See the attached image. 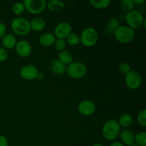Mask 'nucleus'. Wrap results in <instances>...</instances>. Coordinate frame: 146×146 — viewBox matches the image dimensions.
I'll return each instance as SVG.
<instances>
[{
	"label": "nucleus",
	"instance_id": "b1692460",
	"mask_svg": "<svg viewBox=\"0 0 146 146\" xmlns=\"http://www.w3.org/2000/svg\"><path fill=\"white\" fill-rule=\"evenodd\" d=\"M120 6L123 11L128 13L133 10L134 7V3L133 0H122L120 3Z\"/></svg>",
	"mask_w": 146,
	"mask_h": 146
},
{
	"label": "nucleus",
	"instance_id": "f704fd0d",
	"mask_svg": "<svg viewBox=\"0 0 146 146\" xmlns=\"http://www.w3.org/2000/svg\"><path fill=\"white\" fill-rule=\"evenodd\" d=\"M93 146H104V145H103V144H101V143H97L94 144V145H93Z\"/></svg>",
	"mask_w": 146,
	"mask_h": 146
},
{
	"label": "nucleus",
	"instance_id": "0eeeda50",
	"mask_svg": "<svg viewBox=\"0 0 146 146\" xmlns=\"http://www.w3.org/2000/svg\"><path fill=\"white\" fill-rule=\"evenodd\" d=\"M23 4L26 11L32 14H41L46 7L45 0H24Z\"/></svg>",
	"mask_w": 146,
	"mask_h": 146
},
{
	"label": "nucleus",
	"instance_id": "bb28decb",
	"mask_svg": "<svg viewBox=\"0 0 146 146\" xmlns=\"http://www.w3.org/2000/svg\"><path fill=\"white\" fill-rule=\"evenodd\" d=\"M137 121L138 124L141 126H145L146 125V110L144 108L142 111L139 112L137 116Z\"/></svg>",
	"mask_w": 146,
	"mask_h": 146
},
{
	"label": "nucleus",
	"instance_id": "7ed1b4c3",
	"mask_svg": "<svg viewBox=\"0 0 146 146\" xmlns=\"http://www.w3.org/2000/svg\"><path fill=\"white\" fill-rule=\"evenodd\" d=\"M11 27L15 34L21 36H27L31 31L30 22L25 18L17 17L12 20Z\"/></svg>",
	"mask_w": 146,
	"mask_h": 146
},
{
	"label": "nucleus",
	"instance_id": "f257e3e1",
	"mask_svg": "<svg viewBox=\"0 0 146 146\" xmlns=\"http://www.w3.org/2000/svg\"><path fill=\"white\" fill-rule=\"evenodd\" d=\"M121 133V126L118 121L115 119L108 120L104 123L102 128V133L107 141H114L118 138Z\"/></svg>",
	"mask_w": 146,
	"mask_h": 146
},
{
	"label": "nucleus",
	"instance_id": "9b49d317",
	"mask_svg": "<svg viewBox=\"0 0 146 146\" xmlns=\"http://www.w3.org/2000/svg\"><path fill=\"white\" fill-rule=\"evenodd\" d=\"M78 109L81 115L88 116L94 113L96 111V105L91 100H84L79 103Z\"/></svg>",
	"mask_w": 146,
	"mask_h": 146
},
{
	"label": "nucleus",
	"instance_id": "1a4fd4ad",
	"mask_svg": "<svg viewBox=\"0 0 146 146\" xmlns=\"http://www.w3.org/2000/svg\"><path fill=\"white\" fill-rule=\"evenodd\" d=\"M71 31H72V27L71 24L66 21H62L58 23L56 26L54 34L55 35L56 38L57 37L58 38L65 39L71 34Z\"/></svg>",
	"mask_w": 146,
	"mask_h": 146
},
{
	"label": "nucleus",
	"instance_id": "423d86ee",
	"mask_svg": "<svg viewBox=\"0 0 146 146\" xmlns=\"http://www.w3.org/2000/svg\"><path fill=\"white\" fill-rule=\"evenodd\" d=\"M125 21L130 28L132 29H138L145 24V20L142 13L138 10H133L129 11L125 16Z\"/></svg>",
	"mask_w": 146,
	"mask_h": 146
},
{
	"label": "nucleus",
	"instance_id": "4468645a",
	"mask_svg": "<svg viewBox=\"0 0 146 146\" xmlns=\"http://www.w3.org/2000/svg\"><path fill=\"white\" fill-rule=\"evenodd\" d=\"M56 40V38L53 33L46 32L40 36L38 41L41 46L47 47L54 45Z\"/></svg>",
	"mask_w": 146,
	"mask_h": 146
},
{
	"label": "nucleus",
	"instance_id": "aec40b11",
	"mask_svg": "<svg viewBox=\"0 0 146 146\" xmlns=\"http://www.w3.org/2000/svg\"><path fill=\"white\" fill-rule=\"evenodd\" d=\"M58 60L65 65H68L73 62V55L68 50L64 49L58 54Z\"/></svg>",
	"mask_w": 146,
	"mask_h": 146
},
{
	"label": "nucleus",
	"instance_id": "f3484780",
	"mask_svg": "<svg viewBox=\"0 0 146 146\" xmlns=\"http://www.w3.org/2000/svg\"><path fill=\"white\" fill-rule=\"evenodd\" d=\"M2 45L4 48L7 49H12L16 46L17 44V39H16L15 36L11 34H7L2 37Z\"/></svg>",
	"mask_w": 146,
	"mask_h": 146
},
{
	"label": "nucleus",
	"instance_id": "412c9836",
	"mask_svg": "<svg viewBox=\"0 0 146 146\" xmlns=\"http://www.w3.org/2000/svg\"><path fill=\"white\" fill-rule=\"evenodd\" d=\"M120 27V21H118L117 19L112 18L109 19L106 25V31L108 33L109 35L111 34H113L114 31Z\"/></svg>",
	"mask_w": 146,
	"mask_h": 146
},
{
	"label": "nucleus",
	"instance_id": "a878e982",
	"mask_svg": "<svg viewBox=\"0 0 146 146\" xmlns=\"http://www.w3.org/2000/svg\"><path fill=\"white\" fill-rule=\"evenodd\" d=\"M25 11L23 2H17L12 6V11L16 15H21Z\"/></svg>",
	"mask_w": 146,
	"mask_h": 146
},
{
	"label": "nucleus",
	"instance_id": "20e7f679",
	"mask_svg": "<svg viewBox=\"0 0 146 146\" xmlns=\"http://www.w3.org/2000/svg\"><path fill=\"white\" fill-rule=\"evenodd\" d=\"M66 71L68 76L71 78L74 79H79L86 75L88 68L84 63L80 61H74L68 64Z\"/></svg>",
	"mask_w": 146,
	"mask_h": 146
},
{
	"label": "nucleus",
	"instance_id": "5701e85b",
	"mask_svg": "<svg viewBox=\"0 0 146 146\" xmlns=\"http://www.w3.org/2000/svg\"><path fill=\"white\" fill-rule=\"evenodd\" d=\"M135 145L138 146H146V133L139 132L135 135Z\"/></svg>",
	"mask_w": 146,
	"mask_h": 146
},
{
	"label": "nucleus",
	"instance_id": "c85d7f7f",
	"mask_svg": "<svg viewBox=\"0 0 146 146\" xmlns=\"http://www.w3.org/2000/svg\"><path fill=\"white\" fill-rule=\"evenodd\" d=\"M54 45H55V48H56L58 51H61L65 49L66 46V41L65 39H62V38H57L56 40L55 43H54Z\"/></svg>",
	"mask_w": 146,
	"mask_h": 146
},
{
	"label": "nucleus",
	"instance_id": "c756f323",
	"mask_svg": "<svg viewBox=\"0 0 146 146\" xmlns=\"http://www.w3.org/2000/svg\"><path fill=\"white\" fill-rule=\"evenodd\" d=\"M8 58V53L7 50L4 48L0 47V61H5Z\"/></svg>",
	"mask_w": 146,
	"mask_h": 146
},
{
	"label": "nucleus",
	"instance_id": "c9c22d12",
	"mask_svg": "<svg viewBox=\"0 0 146 146\" xmlns=\"http://www.w3.org/2000/svg\"><path fill=\"white\" fill-rule=\"evenodd\" d=\"M131 146H138V145H135V144H133V145H131Z\"/></svg>",
	"mask_w": 146,
	"mask_h": 146
},
{
	"label": "nucleus",
	"instance_id": "72a5a7b5",
	"mask_svg": "<svg viewBox=\"0 0 146 146\" xmlns=\"http://www.w3.org/2000/svg\"><path fill=\"white\" fill-rule=\"evenodd\" d=\"M134 4H142L145 2L144 0H133Z\"/></svg>",
	"mask_w": 146,
	"mask_h": 146
},
{
	"label": "nucleus",
	"instance_id": "393cba45",
	"mask_svg": "<svg viewBox=\"0 0 146 146\" xmlns=\"http://www.w3.org/2000/svg\"><path fill=\"white\" fill-rule=\"evenodd\" d=\"M66 41L69 45L76 46L80 43V36L76 33H71L66 37Z\"/></svg>",
	"mask_w": 146,
	"mask_h": 146
},
{
	"label": "nucleus",
	"instance_id": "6ab92c4d",
	"mask_svg": "<svg viewBox=\"0 0 146 146\" xmlns=\"http://www.w3.org/2000/svg\"><path fill=\"white\" fill-rule=\"evenodd\" d=\"M133 117L131 116L130 114L128 113H123L120 116L119 119H118V122L119 123L120 126L123 127V128H129L133 123Z\"/></svg>",
	"mask_w": 146,
	"mask_h": 146
},
{
	"label": "nucleus",
	"instance_id": "7c9ffc66",
	"mask_svg": "<svg viewBox=\"0 0 146 146\" xmlns=\"http://www.w3.org/2000/svg\"><path fill=\"white\" fill-rule=\"evenodd\" d=\"M6 30H7V28H6L5 24L2 22H0V38H2L5 35Z\"/></svg>",
	"mask_w": 146,
	"mask_h": 146
},
{
	"label": "nucleus",
	"instance_id": "9d476101",
	"mask_svg": "<svg viewBox=\"0 0 146 146\" xmlns=\"http://www.w3.org/2000/svg\"><path fill=\"white\" fill-rule=\"evenodd\" d=\"M38 74V68L32 64L25 65L20 70V76L24 79L31 81L37 78Z\"/></svg>",
	"mask_w": 146,
	"mask_h": 146
},
{
	"label": "nucleus",
	"instance_id": "39448f33",
	"mask_svg": "<svg viewBox=\"0 0 146 146\" xmlns=\"http://www.w3.org/2000/svg\"><path fill=\"white\" fill-rule=\"evenodd\" d=\"M113 34L115 39L122 44L131 43L135 38V31L128 26H120Z\"/></svg>",
	"mask_w": 146,
	"mask_h": 146
},
{
	"label": "nucleus",
	"instance_id": "ddd939ff",
	"mask_svg": "<svg viewBox=\"0 0 146 146\" xmlns=\"http://www.w3.org/2000/svg\"><path fill=\"white\" fill-rule=\"evenodd\" d=\"M121 139L123 145L131 146L135 144V134L129 129H125L120 133Z\"/></svg>",
	"mask_w": 146,
	"mask_h": 146
},
{
	"label": "nucleus",
	"instance_id": "dca6fc26",
	"mask_svg": "<svg viewBox=\"0 0 146 146\" xmlns=\"http://www.w3.org/2000/svg\"><path fill=\"white\" fill-rule=\"evenodd\" d=\"M50 68H51V71L56 75H62L66 72V66L65 64H63L58 59L51 61L50 64Z\"/></svg>",
	"mask_w": 146,
	"mask_h": 146
},
{
	"label": "nucleus",
	"instance_id": "a211bd4d",
	"mask_svg": "<svg viewBox=\"0 0 146 146\" xmlns=\"http://www.w3.org/2000/svg\"><path fill=\"white\" fill-rule=\"evenodd\" d=\"M65 4L64 1H60V0H52L49 1L48 3H46V7L48 9L53 12H58L63 9Z\"/></svg>",
	"mask_w": 146,
	"mask_h": 146
},
{
	"label": "nucleus",
	"instance_id": "4be33fe9",
	"mask_svg": "<svg viewBox=\"0 0 146 146\" xmlns=\"http://www.w3.org/2000/svg\"><path fill=\"white\" fill-rule=\"evenodd\" d=\"M90 4H91L93 7L96 9H105L108 7L111 4V1L110 0H91L90 1Z\"/></svg>",
	"mask_w": 146,
	"mask_h": 146
},
{
	"label": "nucleus",
	"instance_id": "473e14b6",
	"mask_svg": "<svg viewBox=\"0 0 146 146\" xmlns=\"http://www.w3.org/2000/svg\"><path fill=\"white\" fill-rule=\"evenodd\" d=\"M109 146H124V145L121 142H113Z\"/></svg>",
	"mask_w": 146,
	"mask_h": 146
},
{
	"label": "nucleus",
	"instance_id": "cd10ccee",
	"mask_svg": "<svg viewBox=\"0 0 146 146\" xmlns=\"http://www.w3.org/2000/svg\"><path fill=\"white\" fill-rule=\"evenodd\" d=\"M131 71V66H130L128 63H121L119 65V66H118V71H119L122 75L125 76Z\"/></svg>",
	"mask_w": 146,
	"mask_h": 146
},
{
	"label": "nucleus",
	"instance_id": "f8f14e48",
	"mask_svg": "<svg viewBox=\"0 0 146 146\" xmlns=\"http://www.w3.org/2000/svg\"><path fill=\"white\" fill-rule=\"evenodd\" d=\"M15 48L17 54L22 58H27L31 53V45L27 40H21L17 42Z\"/></svg>",
	"mask_w": 146,
	"mask_h": 146
},
{
	"label": "nucleus",
	"instance_id": "f03ea898",
	"mask_svg": "<svg viewBox=\"0 0 146 146\" xmlns=\"http://www.w3.org/2000/svg\"><path fill=\"white\" fill-rule=\"evenodd\" d=\"M99 38L98 31L93 27L84 29L80 36V42L86 47H93L97 44Z\"/></svg>",
	"mask_w": 146,
	"mask_h": 146
},
{
	"label": "nucleus",
	"instance_id": "2f4dec72",
	"mask_svg": "<svg viewBox=\"0 0 146 146\" xmlns=\"http://www.w3.org/2000/svg\"><path fill=\"white\" fill-rule=\"evenodd\" d=\"M9 142L5 136L0 135V146H8Z\"/></svg>",
	"mask_w": 146,
	"mask_h": 146
},
{
	"label": "nucleus",
	"instance_id": "6e6552de",
	"mask_svg": "<svg viewBox=\"0 0 146 146\" xmlns=\"http://www.w3.org/2000/svg\"><path fill=\"white\" fill-rule=\"evenodd\" d=\"M142 76L136 71H131L125 75V84L128 88L131 90L137 89L142 84Z\"/></svg>",
	"mask_w": 146,
	"mask_h": 146
},
{
	"label": "nucleus",
	"instance_id": "2eb2a0df",
	"mask_svg": "<svg viewBox=\"0 0 146 146\" xmlns=\"http://www.w3.org/2000/svg\"><path fill=\"white\" fill-rule=\"evenodd\" d=\"M29 22L31 30H33L34 31H43L46 25V21L41 17H34Z\"/></svg>",
	"mask_w": 146,
	"mask_h": 146
}]
</instances>
